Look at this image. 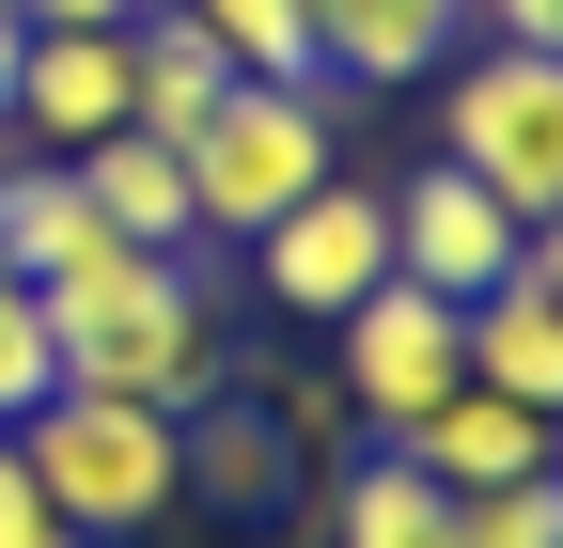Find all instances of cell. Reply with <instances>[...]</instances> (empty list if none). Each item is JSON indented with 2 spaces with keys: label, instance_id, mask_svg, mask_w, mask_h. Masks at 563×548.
<instances>
[{
  "label": "cell",
  "instance_id": "obj_18",
  "mask_svg": "<svg viewBox=\"0 0 563 548\" xmlns=\"http://www.w3.org/2000/svg\"><path fill=\"white\" fill-rule=\"evenodd\" d=\"M266 424H282V454H361V407H344V376H329V361L266 376Z\"/></svg>",
  "mask_w": 563,
  "mask_h": 548
},
{
  "label": "cell",
  "instance_id": "obj_22",
  "mask_svg": "<svg viewBox=\"0 0 563 548\" xmlns=\"http://www.w3.org/2000/svg\"><path fill=\"white\" fill-rule=\"evenodd\" d=\"M0 17H16V0H0Z\"/></svg>",
  "mask_w": 563,
  "mask_h": 548
},
{
  "label": "cell",
  "instance_id": "obj_9",
  "mask_svg": "<svg viewBox=\"0 0 563 548\" xmlns=\"http://www.w3.org/2000/svg\"><path fill=\"white\" fill-rule=\"evenodd\" d=\"M298 548H454V486H439V470H407L391 439H361V454H329Z\"/></svg>",
  "mask_w": 563,
  "mask_h": 548
},
{
  "label": "cell",
  "instance_id": "obj_11",
  "mask_svg": "<svg viewBox=\"0 0 563 548\" xmlns=\"http://www.w3.org/2000/svg\"><path fill=\"white\" fill-rule=\"evenodd\" d=\"M173 486L203 502V517H282V502H298V454H282V424H266V407L251 392H203L188 407V424H173Z\"/></svg>",
  "mask_w": 563,
  "mask_h": 548
},
{
  "label": "cell",
  "instance_id": "obj_2",
  "mask_svg": "<svg viewBox=\"0 0 563 548\" xmlns=\"http://www.w3.org/2000/svg\"><path fill=\"white\" fill-rule=\"evenodd\" d=\"M32 454V486H47V517L63 533H95V548H141L188 486H173V407H141V392H79L63 376L32 424H0Z\"/></svg>",
  "mask_w": 563,
  "mask_h": 548
},
{
  "label": "cell",
  "instance_id": "obj_12",
  "mask_svg": "<svg viewBox=\"0 0 563 548\" xmlns=\"http://www.w3.org/2000/svg\"><path fill=\"white\" fill-rule=\"evenodd\" d=\"M391 454L439 470V486H517V470H563V424H548V407H517V392H485V376H454Z\"/></svg>",
  "mask_w": 563,
  "mask_h": 548
},
{
  "label": "cell",
  "instance_id": "obj_10",
  "mask_svg": "<svg viewBox=\"0 0 563 548\" xmlns=\"http://www.w3.org/2000/svg\"><path fill=\"white\" fill-rule=\"evenodd\" d=\"M470 47V0H313V63L344 95H422Z\"/></svg>",
  "mask_w": 563,
  "mask_h": 548
},
{
  "label": "cell",
  "instance_id": "obj_1",
  "mask_svg": "<svg viewBox=\"0 0 563 548\" xmlns=\"http://www.w3.org/2000/svg\"><path fill=\"white\" fill-rule=\"evenodd\" d=\"M32 314H47V361L79 376V392H141V407H188L203 392H235L251 361L220 346V314H203V283H188V251H141V235H79L32 283Z\"/></svg>",
  "mask_w": 563,
  "mask_h": 548
},
{
  "label": "cell",
  "instance_id": "obj_4",
  "mask_svg": "<svg viewBox=\"0 0 563 548\" xmlns=\"http://www.w3.org/2000/svg\"><path fill=\"white\" fill-rule=\"evenodd\" d=\"M439 157L517 204V220H563V47H470L439 63Z\"/></svg>",
  "mask_w": 563,
  "mask_h": 548
},
{
  "label": "cell",
  "instance_id": "obj_19",
  "mask_svg": "<svg viewBox=\"0 0 563 548\" xmlns=\"http://www.w3.org/2000/svg\"><path fill=\"white\" fill-rule=\"evenodd\" d=\"M0 548H95V533H63L47 517V486H32V454L0 439Z\"/></svg>",
  "mask_w": 563,
  "mask_h": 548
},
{
  "label": "cell",
  "instance_id": "obj_20",
  "mask_svg": "<svg viewBox=\"0 0 563 548\" xmlns=\"http://www.w3.org/2000/svg\"><path fill=\"white\" fill-rule=\"evenodd\" d=\"M16 17H32V32H125L141 0H16Z\"/></svg>",
  "mask_w": 563,
  "mask_h": 548
},
{
  "label": "cell",
  "instance_id": "obj_17",
  "mask_svg": "<svg viewBox=\"0 0 563 548\" xmlns=\"http://www.w3.org/2000/svg\"><path fill=\"white\" fill-rule=\"evenodd\" d=\"M454 548H563V470H517V486H454Z\"/></svg>",
  "mask_w": 563,
  "mask_h": 548
},
{
  "label": "cell",
  "instance_id": "obj_16",
  "mask_svg": "<svg viewBox=\"0 0 563 548\" xmlns=\"http://www.w3.org/2000/svg\"><path fill=\"white\" fill-rule=\"evenodd\" d=\"M173 17L235 63V79H329L313 63V0H173Z\"/></svg>",
  "mask_w": 563,
  "mask_h": 548
},
{
  "label": "cell",
  "instance_id": "obj_6",
  "mask_svg": "<svg viewBox=\"0 0 563 548\" xmlns=\"http://www.w3.org/2000/svg\"><path fill=\"white\" fill-rule=\"evenodd\" d=\"M329 346H344L329 376H344V407H361V439H407L422 407L470 376V346H454V298H422V283L344 298V314H329Z\"/></svg>",
  "mask_w": 563,
  "mask_h": 548
},
{
  "label": "cell",
  "instance_id": "obj_8",
  "mask_svg": "<svg viewBox=\"0 0 563 548\" xmlns=\"http://www.w3.org/2000/svg\"><path fill=\"white\" fill-rule=\"evenodd\" d=\"M125 125V32H16V95H0V142L79 157Z\"/></svg>",
  "mask_w": 563,
  "mask_h": 548
},
{
  "label": "cell",
  "instance_id": "obj_3",
  "mask_svg": "<svg viewBox=\"0 0 563 548\" xmlns=\"http://www.w3.org/2000/svg\"><path fill=\"white\" fill-rule=\"evenodd\" d=\"M344 79H235L220 110H203V142H188V220L203 235H266L298 188L344 173Z\"/></svg>",
  "mask_w": 563,
  "mask_h": 548
},
{
  "label": "cell",
  "instance_id": "obj_21",
  "mask_svg": "<svg viewBox=\"0 0 563 548\" xmlns=\"http://www.w3.org/2000/svg\"><path fill=\"white\" fill-rule=\"evenodd\" d=\"M517 266H532V283H548V298H563V220H532V251H517Z\"/></svg>",
  "mask_w": 563,
  "mask_h": 548
},
{
  "label": "cell",
  "instance_id": "obj_14",
  "mask_svg": "<svg viewBox=\"0 0 563 548\" xmlns=\"http://www.w3.org/2000/svg\"><path fill=\"white\" fill-rule=\"evenodd\" d=\"M454 346H470L485 392H517V407H548V424H563V298L532 283V266H517V283H485V298L454 314Z\"/></svg>",
  "mask_w": 563,
  "mask_h": 548
},
{
  "label": "cell",
  "instance_id": "obj_15",
  "mask_svg": "<svg viewBox=\"0 0 563 548\" xmlns=\"http://www.w3.org/2000/svg\"><path fill=\"white\" fill-rule=\"evenodd\" d=\"M79 235H95L79 173H63V157H0V266H16V283H47Z\"/></svg>",
  "mask_w": 563,
  "mask_h": 548
},
{
  "label": "cell",
  "instance_id": "obj_7",
  "mask_svg": "<svg viewBox=\"0 0 563 548\" xmlns=\"http://www.w3.org/2000/svg\"><path fill=\"white\" fill-rule=\"evenodd\" d=\"M517 251H532V220H517V204H485L454 157L391 188V283H422V298H454V314H470L485 283H517Z\"/></svg>",
  "mask_w": 563,
  "mask_h": 548
},
{
  "label": "cell",
  "instance_id": "obj_5",
  "mask_svg": "<svg viewBox=\"0 0 563 548\" xmlns=\"http://www.w3.org/2000/svg\"><path fill=\"white\" fill-rule=\"evenodd\" d=\"M251 283L298 314V329H329L344 298H376V283H391V188H361V173L298 188V204L251 235Z\"/></svg>",
  "mask_w": 563,
  "mask_h": 548
},
{
  "label": "cell",
  "instance_id": "obj_13",
  "mask_svg": "<svg viewBox=\"0 0 563 548\" xmlns=\"http://www.w3.org/2000/svg\"><path fill=\"white\" fill-rule=\"evenodd\" d=\"M63 173H79L95 235H141V251H188V235H203V220H188V157H173V142H141V125H110V142H79Z\"/></svg>",
  "mask_w": 563,
  "mask_h": 548
}]
</instances>
